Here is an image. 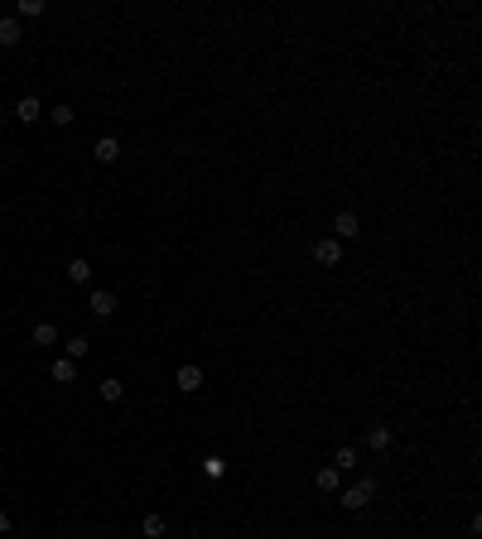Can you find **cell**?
I'll return each instance as SVG.
<instances>
[{"instance_id":"6da1fadb","label":"cell","mask_w":482,"mask_h":539,"mask_svg":"<svg viewBox=\"0 0 482 539\" xmlns=\"http://www.w3.org/2000/svg\"><path fill=\"white\" fill-rule=\"evenodd\" d=\"M372 496H376V482H372V477H362V482L348 486L338 501H343V511H367V506H372Z\"/></svg>"},{"instance_id":"7a4b0ae2","label":"cell","mask_w":482,"mask_h":539,"mask_svg":"<svg viewBox=\"0 0 482 539\" xmlns=\"http://www.w3.org/2000/svg\"><path fill=\"white\" fill-rule=\"evenodd\" d=\"M314 260H319V265H343V241H333V236H323L319 246H314Z\"/></svg>"},{"instance_id":"3957f363","label":"cell","mask_w":482,"mask_h":539,"mask_svg":"<svg viewBox=\"0 0 482 539\" xmlns=\"http://www.w3.org/2000/svg\"><path fill=\"white\" fill-rule=\"evenodd\" d=\"M174 385H179L184 395L203 390V366H193V361H188V366H179V371H174Z\"/></svg>"},{"instance_id":"277c9868","label":"cell","mask_w":482,"mask_h":539,"mask_svg":"<svg viewBox=\"0 0 482 539\" xmlns=\"http://www.w3.org/2000/svg\"><path fill=\"white\" fill-rule=\"evenodd\" d=\"M87 308H92L97 318H111V313H116V294H111V289H92V298H87Z\"/></svg>"},{"instance_id":"5b68a950","label":"cell","mask_w":482,"mask_h":539,"mask_svg":"<svg viewBox=\"0 0 482 539\" xmlns=\"http://www.w3.org/2000/svg\"><path fill=\"white\" fill-rule=\"evenodd\" d=\"M92 155H97V164H116V159H121V140H116V135H102Z\"/></svg>"},{"instance_id":"8992f818","label":"cell","mask_w":482,"mask_h":539,"mask_svg":"<svg viewBox=\"0 0 482 539\" xmlns=\"http://www.w3.org/2000/svg\"><path fill=\"white\" fill-rule=\"evenodd\" d=\"M20 39H25V29H20V20H15V15H5V20H0V49H15Z\"/></svg>"},{"instance_id":"52a82bcc","label":"cell","mask_w":482,"mask_h":539,"mask_svg":"<svg viewBox=\"0 0 482 539\" xmlns=\"http://www.w3.org/2000/svg\"><path fill=\"white\" fill-rule=\"evenodd\" d=\"M333 231H338L333 241H348V236H357V231H362V226H357V212H338V217H333Z\"/></svg>"},{"instance_id":"ba28073f","label":"cell","mask_w":482,"mask_h":539,"mask_svg":"<svg viewBox=\"0 0 482 539\" xmlns=\"http://www.w3.org/2000/svg\"><path fill=\"white\" fill-rule=\"evenodd\" d=\"M15 116H20L25 126H34V121L44 116V107H39V97H20V102H15Z\"/></svg>"},{"instance_id":"9c48e42d","label":"cell","mask_w":482,"mask_h":539,"mask_svg":"<svg viewBox=\"0 0 482 539\" xmlns=\"http://www.w3.org/2000/svg\"><path fill=\"white\" fill-rule=\"evenodd\" d=\"M49 376H54V380H63V385H73V380H78V361H68V356H58L54 366H49Z\"/></svg>"},{"instance_id":"30bf717a","label":"cell","mask_w":482,"mask_h":539,"mask_svg":"<svg viewBox=\"0 0 482 539\" xmlns=\"http://www.w3.org/2000/svg\"><path fill=\"white\" fill-rule=\"evenodd\" d=\"M367 443H372V453H386V448L396 443V433L386 429V424H372V433H367Z\"/></svg>"},{"instance_id":"8fae6325","label":"cell","mask_w":482,"mask_h":539,"mask_svg":"<svg viewBox=\"0 0 482 539\" xmlns=\"http://www.w3.org/2000/svg\"><path fill=\"white\" fill-rule=\"evenodd\" d=\"M97 395H102V400H107V404H116V400H121V395H126V385H121V380H102V385H97Z\"/></svg>"},{"instance_id":"7c38bea8","label":"cell","mask_w":482,"mask_h":539,"mask_svg":"<svg viewBox=\"0 0 482 539\" xmlns=\"http://www.w3.org/2000/svg\"><path fill=\"white\" fill-rule=\"evenodd\" d=\"M203 477H227V462H222V453H208V458H203Z\"/></svg>"},{"instance_id":"4fadbf2b","label":"cell","mask_w":482,"mask_h":539,"mask_svg":"<svg viewBox=\"0 0 482 539\" xmlns=\"http://www.w3.org/2000/svg\"><path fill=\"white\" fill-rule=\"evenodd\" d=\"M68 279H73V284H87V279H92V265H87V260H68Z\"/></svg>"},{"instance_id":"5bb4252c","label":"cell","mask_w":482,"mask_h":539,"mask_svg":"<svg viewBox=\"0 0 482 539\" xmlns=\"http://www.w3.org/2000/svg\"><path fill=\"white\" fill-rule=\"evenodd\" d=\"M54 342H58V327L54 323H39V327H34V347H54Z\"/></svg>"},{"instance_id":"9a60e30c","label":"cell","mask_w":482,"mask_h":539,"mask_svg":"<svg viewBox=\"0 0 482 539\" xmlns=\"http://www.w3.org/2000/svg\"><path fill=\"white\" fill-rule=\"evenodd\" d=\"M34 15H44V0H20L15 5V20H34Z\"/></svg>"},{"instance_id":"2e32d148","label":"cell","mask_w":482,"mask_h":539,"mask_svg":"<svg viewBox=\"0 0 482 539\" xmlns=\"http://www.w3.org/2000/svg\"><path fill=\"white\" fill-rule=\"evenodd\" d=\"M140 530H145V539H164V515H145Z\"/></svg>"},{"instance_id":"e0dca14e","label":"cell","mask_w":482,"mask_h":539,"mask_svg":"<svg viewBox=\"0 0 482 539\" xmlns=\"http://www.w3.org/2000/svg\"><path fill=\"white\" fill-rule=\"evenodd\" d=\"M338 472H348V467H357V448H348V443H343V448H338Z\"/></svg>"},{"instance_id":"ac0fdd59","label":"cell","mask_w":482,"mask_h":539,"mask_svg":"<svg viewBox=\"0 0 482 539\" xmlns=\"http://www.w3.org/2000/svg\"><path fill=\"white\" fill-rule=\"evenodd\" d=\"M49 121H54V126H73V107H68V102L54 107V111H49Z\"/></svg>"},{"instance_id":"d6986e66","label":"cell","mask_w":482,"mask_h":539,"mask_svg":"<svg viewBox=\"0 0 482 539\" xmlns=\"http://www.w3.org/2000/svg\"><path fill=\"white\" fill-rule=\"evenodd\" d=\"M87 351H92V342H87V337H73V342H68V361H78Z\"/></svg>"},{"instance_id":"ffe728a7","label":"cell","mask_w":482,"mask_h":539,"mask_svg":"<svg viewBox=\"0 0 482 539\" xmlns=\"http://www.w3.org/2000/svg\"><path fill=\"white\" fill-rule=\"evenodd\" d=\"M338 486V467H323L319 472V491H333Z\"/></svg>"},{"instance_id":"44dd1931","label":"cell","mask_w":482,"mask_h":539,"mask_svg":"<svg viewBox=\"0 0 482 539\" xmlns=\"http://www.w3.org/2000/svg\"><path fill=\"white\" fill-rule=\"evenodd\" d=\"M5 530H10V515H5V511H0V535H5Z\"/></svg>"}]
</instances>
